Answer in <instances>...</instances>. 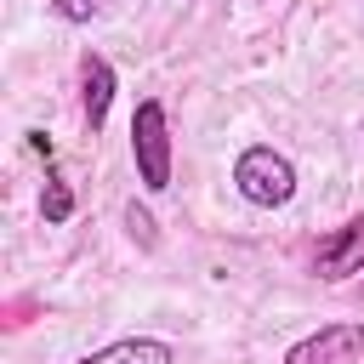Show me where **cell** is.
<instances>
[{"mask_svg": "<svg viewBox=\"0 0 364 364\" xmlns=\"http://www.w3.org/2000/svg\"><path fill=\"white\" fill-rule=\"evenodd\" d=\"M102 6H108V0H51V11H57L63 23H91V17H102Z\"/></svg>", "mask_w": 364, "mask_h": 364, "instance_id": "cell-8", "label": "cell"}, {"mask_svg": "<svg viewBox=\"0 0 364 364\" xmlns=\"http://www.w3.org/2000/svg\"><path fill=\"white\" fill-rule=\"evenodd\" d=\"M40 216H46L51 228L74 216V188H68V176H57V171H46V193H40Z\"/></svg>", "mask_w": 364, "mask_h": 364, "instance_id": "cell-7", "label": "cell"}, {"mask_svg": "<svg viewBox=\"0 0 364 364\" xmlns=\"http://www.w3.org/2000/svg\"><path fill=\"white\" fill-rule=\"evenodd\" d=\"M74 364H176V347L159 341V336H125V341H108Z\"/></svg>", "mask_w": 364, "mask_h": 364, "instance_id": "cell-6", "label": "cell"}, {"mask_svg": "<svg viewBox=\"0 0 364 364\" xmlns=\"http://www.w3.org/2000/svg\"><path fill=\"white\" fill-rule=\"evenodd\" d=\"M108 102H114V63L97 57V51H85L80 57V108H85V125L91 131H102Z\"/></svg>", "mask_w": 364, "mask_h": 364, "instance_id": "cell-5", "label": "cell"}, {"mask_svg": "<svg viewBox=\"0 0 364 364\" xmlns=\"http://www.w3.org/2000/svg\"><path fill=\"white\" fill-rule=\"evenodd\" d=\"M313 273L324 284H341L353 273H364V216H347L341 228H330L318 245H313Z\"/></svg>", "mask_w": 364, "mask_h": 364, "instance_id": "cell-3", "label": "cell"}, {"mask_svg": "<svg viewBox=\"0 0 364 364\" xmlns=\"http://www.w3.org/2000/svg\"><path fill=\"white\" fill-rule=\"evenodd\" d=\"M233 188H239L245 205H256V210H279V205L296 199V165H290L279 148L250 142V148L233 159Z\"/></svg>", "mask_w": 364, "mask_h": 364, "instance_id": "cell-1", "label": "cell"}, {"mask_svg": "<svg viewBox=\"0 0 364 364\" xmlns=\"http://www.w3.org/2000/svg\"><path fill=\"white\" fill-rule=\"evenodd\" d=\"M28 307H34V301H23V296H17V301L6 307V330H17V324H28Z\"/></svg>", "mask_w": 364, "mask_h": 364, "instance_id": "cell-11", "label": "cell"}, {"mask_svg": "<svg viewBox=\"0 0 364 364\" xmlns=\"http://www.w3.org/2000/svg\"><path fill=\"white\" fill-rule=\"evenodd\" d=\"M284 364H364V324H324L313 336H301Z\"/></svg>", "mask_w": 364, "mask_h": 364, "instance_id": "cell-4", "label": "cell"}, {"mask_svg": "<svg viewBox=\"0 0 364 364\" xmlns=\"http://www.w3.org/2000/svg\"><path fill=\"white\" fill-rule=\"evenodd\" d=\"M125 228H131V239H136V245H148V250H154V216H148L136 199L125 205Z\"/></svg>", "mask_w": 364, "mask_h": 364, "instance_id": "cell-9", "label": "cell"}, {"mask_svg": "<svg viewBox=\"0 0 364 364\" xmlns=\"http://www.w3.org/2000/svg\"><path fill=\"white\" fill-rule=\"evenodd\" d=\"M131 159H136V176L148 193L171 188V119H165L159 97H142L131 114Z\"/></svg>", "mask_w": 364, "mask_h": 364, "instance_id": "cell-2", "label": "cell"}, {"mask_svg": "<svg viewBox=\"0 0 364 364\" xmlns=\"http://www.w3.org/2000/svg\"><path fill=\"white\" fill-rule=\"evenodd\" d=\"M23 136H28V154H40V159H46V165H51V159H57V142H51V136H46V131H23Z\"/></svg>", "mask_w": 364, "mask_h": 364, "instance_id": "cell-10", "label": "cell"}]
</instances>
